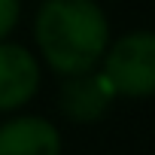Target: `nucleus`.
Returning a JSON list of instances; mask_svg holds the SVG:
<instances>
[{"mask_svg": "<svg viewBox=\"0 0 155 155\" xmlns=\"http://www.w3.org/2000/svg\"><path fill=\"white\" fill-rule=\"evenodd\" d=\"M34 40L55 73L73 76L94 70L113 37L97 0H43L34 15Z\"/></svg>", "mask_w": 155, "mask_h": 155, "instance_id": "nucleus-1", "label": "nucleus"}, {"mask_svg": "<svg viewBox=\"0 0 155 155\" xmlns=\"http://www.w3.org/2000/svg\"><path fill=\"white\" fill-rule=\"evenodd\" d=\"M97 70L107 76L116 97H155V31H128L110 40Z\"/></svg>", "mask_w": 155, "mask_h": 155, "instance_id": "nucleus-2", "label": "nucleus"}, {"mask_svg": "<svg viewBox=\"0 0 155 155\" xmlns=\"http://www.w3.org/2000/svg\"><path fill=\"white\" fill-rule=\"evenodd\" d=\"M113 101H116V91L97 67L64 76V85L58 88V110L70 122H79V125L101 122L110 113Z\"/></svg>", "mask_w": 155, "mask_h": 155, "instance_id": "nucleus-3", "label": "nucleus"}, {"mask_svg": "<svg viewBox=\"0 0 155 155\" xmlns=\"http://www.w3.org/2000/svg\"><path fill=\"white\" fill-rule=\"evenodd\" d=\"M40 79V58L18 43L0 40V113H15L31 104Z\"/></svg>", "mask_w": 155, "mask_h": 155, "instance_id": "nucleus-4", "label": "nucleus"}, {"mask_svg": "<svg viewBox=\"0 0 155 155\" xmlns=\"http://www.w3.org/2000/svg\"><path fill=\"white\" fill-rule=\"evenodd\" d=\"M61 131L43 116H12L0 122V155H61Z\"/></svg>", "mask_w": 155, "mask_h": 155, "instance_id": "nucleus-5", "label": "nucleus"}, {"mask_svg": "<svg viewBox=\"0 0 155 155\" xmlns=\"http://www.w3.org/2000/svg\"><path fill=\"white\" fill-rule=\"evenodd\" d=\"M21 15V0H0V40H6Z\"/></svg>", "mask_w": 155, "mask_h": 155, "instance_id": "nucleus-6", "label": "nucleus"}]
</instances>
